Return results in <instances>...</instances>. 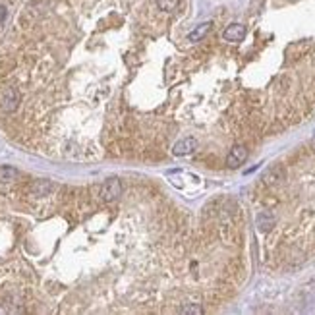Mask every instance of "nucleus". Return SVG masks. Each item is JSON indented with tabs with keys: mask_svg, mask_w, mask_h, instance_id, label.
I'll list each match as a JSON object with an SVG mask.
<instances>
[{
	"mask_svg": "<svg viewBox=\"0 0 315 315\" xmlns=\"http://www.w3.org/2000/svg\"><path fill=\"white\" fill-rule=\"evenodd\" d=\"M246 158H248V147L246 145H234L226 155V166L228 168H238V166H242L246 162Z\"/></svg>",
	"mask_w": 315,
	"mask_h": 315,
	"instance_id": "obj_3",
	"label": "nucleus"
},
{
	"mask_svg": "<svg viewBox=\"0 0 315 315\" xmlns=\"http://www.w3.org/2000/svg\"><path fill=\"white\" fill-rule=\"evenodd\" d=\"M196 149H197L196 137H184V139H180V141L172 147V155H174V157H186V155L194 153Z\"/></svg>",
	"mask_w": 315,
	"mask_h": 315,
	"instance_id": "obj_4",
	"label": "nucleus"
},
{
	"mask_svg": "<svg viewBox=\"0 0 315 315\" xmlns=\"http://www.w3.org/2000/svg\"><path fill=\"white\" fill-rule=\"evenodd\" d=\"M180 314L182 315H201L203 314V308L199 304H186L184 308H180Z\"/></svg>",
	"mask_w": 315,
	"mask_h": 315,
	"instance_id": "obj_12",
	"label": "nucleus"
},
{
	"mask_svg": "<svg viewBox=\"0 0 315 315\" xmlns=\"http://www.w3.org/2000/svg\"><path fill=\"white\" fill-rule=\"evenodd\" d=\"M29 190H31V194L35 197H45L54 190V184H52L50 180H35V182L31 184Z\"/></svg>",
	"mask_w": 315,
	"mask_h": 315,
	"instance_id": "obj_6",
	"label": "nucleus"
},
{
	"mask_svg": "<svg viewBox=\"0 0 315 315\" xmlns=\"http://www.w3.org/2000/svg\"><path fill=\"white\" fill-rule=\"evenodd\" d=\"M180 0H157V6L162 12H174L178 8Z\"/></svg>",
	"mask_w": 315,
	"mask_h": 315,
	"instance_id": "obj_11",
	"label": "nucleus"
},
{
	"mask_svg": "<svg viewBox=\"0 0 315 315\" xmlns=\"http://www.w3.org/2000/svg\"><path fill=\"white\" fill-rule=\"evenodd\" d=\"M20 178V170L14 166H0V184H10Z\"/></svg>",
	"mask_w": 315,
	"mask_h": 315,
	"instance_id": "obj_7",
	"label": "nucleus"
},
{
	"mask_svg": "<svg viewBox=\"0 0 315 315\" xmlns=\"http://www.w3.org/2000/svg\"><path fill=\"white\" fill-rule=\"evenodd\" d=\"M20 101H22V97H20V93L14 87H4L0 91V111L4 114L16 112L18 107H20Z\"/></svg>",
	"mask_w": 315,
	"mask_h": 315,
	"instance_id": "obj_1",
	"label": "nucleus"
},
{
	"mask_svg": "<svg viewBox=\"0 0 315 315\" xmlns=\"http://www.w3.org/2000/svg\"><path fill=\"white\" fill-rule=\"evenodd\" d=\"M282 180V170L275 166V168H271L267 174H265V182L267 184H276V182H280Z\"/></svg>",
	"mask_w": 315,
	"mask_h": 315,
	"instance_id": "obj_10",
	"label": "nucleus"
},
{
	"mask_svg": "<svg viewBox=\"0 0 315 315\" xmlns=\"http://www.w3.org/2000/svg\"><path fill=\"white\" fill-rule=\"evenodd\" d=\"M120 194H122V182H120L118 178L107 180V182L103 184V188H101V199H103L105 203H111V201L118 199Z\"/></svg>",
	"mask_w": 315,
	"mask_h": 315,
	"instance_id": "obj_2",
	"label": "nucleus"
},
{
	"mask_svg": "<svg viewBox=\"0 0 315 315\" xmlns=\"http://www.w3.org/2000/svg\"><path fill=\"white\" fill-rule=\"evenodd\" d=\"M223 37L226 41H230V43H238V41H242L246 37V27L242 23H232V25H228L225 29Z\"/></svg>",
	"mask_w": 315,
	"mask_h": 315,
	"instance_id": "obj_5",
	"label": "nucleus"
},
{
	"mask_svg": "<svg viewBox=\"0 0 315 315\" xmlns=\"http://www.w3.org/2000/svg\"><path fill=\"white\" fill-rule=\"evenodd\" d=\"M257 226H259V230L269 232V230L275 226V217H273L271 213H261V215L257 217Z\"/></svg>",
	"mask_w": 315,
	"mask_h": 315,
	"instance_id": "obj_9",
	"label": "nucleus"
},
{
	"mask_svg": "<svg viewBox=\"0 0 315 315\" xmlns=\"http://www.w3.org/2000/svg\"><path fill=\"white\" fill-rule=\"evenodd\" d=\"M211 27H213V23L211 22H205V23H201V25H197L196 29L188 35V39L192 41V43H197V41H201L209 31H211Z\"/></svg>",
	"mask_w": 315,
	"mask_h": 315,
	"instance_id": "obj_8",
	"label": "nucleus"
}]
</instances>
